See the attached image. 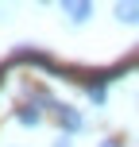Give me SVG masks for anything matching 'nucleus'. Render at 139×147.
<instances>
[{
	"instance_id": "nucleus-1",
	"label": "nucleus",
	"mask_w": 139,
	"mask_h": 147,
	"mask_svg": "<svg viewBox=\"0 0 139 147\" xmlns=\"http://www.w3.org/2000/svg\"><path fill=\"white\" fill-rule=\"evenodd\" d=\"M62 16H70V23H85L89 16H93V4L89 0H62Z\"/></svg>"
},
{
	"instance_id": "nucleus-2",
	"label": "nucleus",
	"mask_w": 139,
	"mask_h": 147,
	"mask_svg": "<svg viewBox=\"0 0 139 147\" xmlns=\"http://www.w3.org/2000/svg\"><path fill=\"white\" fill-rule=\"evenodd\" d=\"M54 116H58V124H62V128H66V136H73V132H81V128H85L81 112H77V109H70V105H58V112H54Z\"/></svg>"
},
{
	"instance_id": "nucleus-3",
	"label": "nucleus",
	"mask_w": 139,
	"mask_h": 147,
	"mask_svg": "<svg viewBox=\"0 0 139 147\" xmlns=\"http://www.w3.org/2000/svg\"><path fill=\"white\" fill-rule=\"evenodd\" d=\"M15 120H19L23 128H39L43 124V112H39L35 105H19V109H15Z\"/></svg>"
},
{
	"instance_id": "nucleus-4",
	"label": "nucleus",
	"mask_w": 139,
	"mask_h": 147,
	"mask_svg": "<svg viewBox=\"0 0 139 147\" xmlns=\"http://www.w3.org/2000/svg\"><path fill=\"white\" fill-rule=\"evenodd\" d=\"M116 20L128 27H139V4H116Z\"/></svg>"
},
{
	"instance_id": "nucleus-5",
	"label": "nucleus",
	"mask_w": 139,
	"mask_h": 147,
	"mask_svg": "<svg viewBox=\"0 0 139 147\" xmlns=\"http://www.w3.org/2000/svg\"><path fill=\"white\" fill-rule=\"evenodd\" d=\"M54 147H73V143H70V136H58V140H54Z\"/></svg>"
},
{
	"instance_id": "nucleus-6",
	"label": "nucleus",
	"mask_w": 139,
	"mask_h": 147,
	"mask_svg": "<svg viewBox=\"0 0 139 147\" xmlns=\"http://www.w3.org/2000/svg\"><path fill=\"white\" fill-rule=\"evenodd\" d=\"M101 147H120V143H116V140H104V143H101Z\"/></svg>"
}]
</instances>
